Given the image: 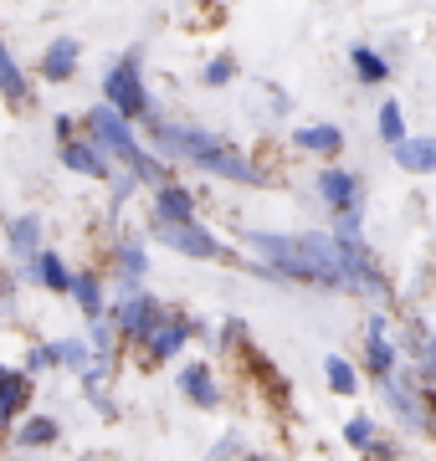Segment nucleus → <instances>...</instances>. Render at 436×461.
<instances>
[{
  "mask_svg": "<svg viewBox=\"0 0 436 461\" xmlns=\"http://www.w3.org/2000/svg\"><path fill=\"white\" fill-rule=\"evenodd\" d=\"M62 165H68L72 175H93V180H108V159H103L98 149H93V139H68V144H62Z\"/></svg>",
  "mask_w": 436,
  "mask_h": 461,
  "instance_id": "14",
  "label": "nucleus"
},
{
  "mask_svg": "<svg viewBox=\"0 0 436 461\" xmlns=\"http://www.w3.org/2000/svg\"><path fill=\"white\" fill-rule=\"evenodd\" d=\"M26 277H36L41 287H51V293H68L72 287V272H68V262L62 257H51V251H41L32 267H26Z\"/></svg>",
  "mask_w": 436,
  "mask_h": 461,
  "instance_id": "20",
  "label": "nucleus"
},
{
  "mask_svg": "<svg viewBox=\"0 0 436 461\" xmlns=\"http://www.w3.org/2000/svg\"><path fill=\"white\" fill-rule=\"evenodd\" d=\"M93 329H87V354H93V364H114V344H118V329L108 323V318H87Z\"/></svg>",
  "mask_w": 436,
  "mask_h": 461,
  "instance_id": "24",
  "label": "nucleus"
},
{
  "mask_svg": "<svg viewBox=\"0 0 436 461\" xmlns=\"http://www.w3.org/2000/svg\"><path fill=\"white\" fill-rule=\"evenodd\" d=\"M390 154H395V165L411 169V175H431L436 169V144L431 139H401Z\"/></svg>",
  "mask_w": 436,
  "mask_h": 461,
  "instance_id": "17",
  "label": "nucleus"
},
{
  "mask_svg": "<svg viewBox=\"0 0 436 461\" xmlns=\"http://www.w3.org/2000/svg\"><path fill=\"white\" fill-rule=\"evenodd\" d=\"M36 369H47V348H32V354H26V369H21V375L32 379Z\"/></svg>",
  "mask_w": 436,
  "mask_h": 461,
  "instance_id": "34",
  "label": "nucleus"
},
{
  "mask_svg": "<svg viewBox=\"0 0 436 461\" xmlns=\"http://www.w3.org/2000/svg\"><path fill=\"white\" fill-rule=\"evenodd\" d=\"M47 364H62V369H72V375L83 379L93 369V354H87L83 339H57V344H47Z\"/></svg>",
  "mask_w": 436,
  "mask_h": 461,
  "instance_id": "19",
  "label": "nucleus"
},
{
  "mask_svg": "<svg viewBox=\"0 0 436 461\" xmlns=\"http://www.w3.org/2000/svg\"><path fill=\"white\" fill-rule=\"evenodd\" d=\"M154 221H195V200H190V190L175 180L159 185V195H154Z\"/></svg>",
  "mask_w": 436,
  "mask_h": 461,
  "instance_id": "15",
  "label": "nucleus"
},
{
  "mask_svg": "<svg viewBox=\"0 0 436 461\" xmlns=\"http://www.w3.org/2000/svg\"><path fill=\"white\" fill-rule=\"evenodd\" d=\"M77 41H72V36H57V41H51L47 47V57H41V77H47V83H62V77H72V72H77Z\"/></svg>",
  "mask_w": 436,
  "mask_h": 461,
  "instance_id": "16",
  "label": "nucleus"
},
{
  "mask_svg": "<svg viewBox=\"0 0 436 461\" xmlns=\"http://www.w3.org/2000/svg\"><path fill=\"white\" fill-rule=\"evenodd\" d=\"M344 441L354 446V451H365V456H375V451H380V430H375V420H369V415H354L350 426H344Z\"/></svg>",
  "mask_w": 436,
  "mask_h": 461,
  "instance_id": "27",
  "label": "nucleus"
},
{
  "mask_svg": "<svg viewBox=\"0 0 436 461\" xmlns=\"http://www.w3.org/2000/svg\"><path fill=\"white\" fill-rule=\"evenodd\" d=\"M232 77H236V62H232V57H216V62L205 67V83H211V87H226Z\"/></svg>",
  "mask_w": 436,
  "mask_h": 461,
  "instance_id": "31",
  "label": "nucleus"
},
{
  "mask_svg": "<svg viewBox=\"0 0 436 461\" xmlns=\"http://www.w3.org/2000/svg\"><path fill=\"white\" fill-rule=\"evenodd\" d=\"M72 297H77V308H83L87 318H103V282L93 277V272H72Z\"/></svg>",
  "mask_w": 436,
  "mask_h": 461,
  "instance_id": "22",
  "label": "nucleus"
},
{
  "mask_svg": "<svg viewBox=\"0 0 436 461\" xmlns=\"http://www.w3.org/2000/svg\"><path fill=\"white\" fill-rule=\"evenodd\" d=\"M77 461H108V456H98V451H87V456H77Z\"/></svg>",
  "mask_w": 436,
  "mask_h": 461,
  "instance_id": "36",
  "label": "nucleus"
},
{
  "mask_svg": "<svg viewBox=\"0 0 436 461\" xmlns=\"http://www.w3.org/2000/svg\"><path fill=\"white\" fill-rule=\"evenodd\" d=\"M154 144L175 154V159H190V165L211 169L221 180H236V185H257V169L241 159V149H232L221 133H205V129H190V123H169V118H154Z\"/></svg>",
  "mask_w": 436,
  "mask_h": 461,
  "instance_id": "2",
  "label": "nucleus"
},
{
  "mask_svg": "<svg viewBox=\"0 0 436 461\" xmlns=\"http://www.w3.org/2000/svg\"><path fill=\"white\" fill-rule=\"evenodd\" d=\"M0 93H5L11 108H26L32 103V87H26V77H21V67H16V57H11L5 41H0Z\"/></svg>",
  "mask_w": 436,
  "mask_h": 461,
  "instance_id": "18",
  "label": "nucleus"
},
{
  "mask_svg": "<svg viewBox=\"0 0 436 461\" xmlns=\"http://www.w3.org/2000/svg\"><path fill=\"white\" fill-rule=\"evenodd\" d=\"M365 364L375 379H386L401 369V348L390 344V323L386 313H369V329H365Z\"/></svg>",
  "mask_w": 436,
  "mask_h": 461,
  "instance_id": "9",
  "label": "nucleus"
},
{
  "mask_svg": "<svg viewBox=\"0 0 436 461\" xmlns=\"http://www.w3.org/2000/svg\"><path fill=\"white\" fill-rule=\"evenodd\" d=\"M114 262H118V282H123V287H139V277L150 272V257H144V247H139V241H118Z\"/></svg>",
  "mask_w": 436,
  "mask_h": 461,
  "instance_id": "21",
  "label": "nucleus"
},
{
  "mask_svg": "<svg viewBox=\"0 0 436 461\" xmlns=\"http://www.w3.org/2000/svg\"><path fill=\"white\" fill-rule=\"evenodd\" d=\"M241 461H272V456H252V451H247V456H241Z\"/></svg>",
  "mask_w": 436,
  "mask_h": 461,
  "instance_id": "37",
  "label": "nucleus"
},
{
  "mask_svg": "<svg viewBox=\"0 0 436 461\" xmlns=\"http://www.w3.org/2000/svg\"><path fill=\"white\" fill-rule=\"evenodd\" d=\"M323 379H329V390H334V395H359V369H354L350 359H339V354L323 359Z\"/></svg>",
  "mask_w": 436,
  "mask_h": 461,
  "instance_id": "23",
  "label": "nucleus"
},
{
  "mask_svg": "<svg viewBox=\"0 0 436 461\" xmlns=\"http://www.w3.org/2000/svg\"><path fill=\"white\" fill-rule=\"evenodd\" d=\"M298 149H313V154H339V149H344V133L329 129V123H313V129H298Z\"/></svg>",
  "mask_w": 436,
  "mask_h": 461,
  "instance_id": "25",
  "label": "nucleus"
},
{
  "mask_svg": "<svg viewBox=\"0 0 436 461\" xmlns=\"http://www.w3.org/2000/svg\"><path fill=\"white\" fill-rule=\"evenodd\" d=\"M57 436H62V426H57L51 415H26V420L11 426V441H16L21 451H47V446H57Z\"/></svg>",
  "mask_w": 436,
  "mask_h": 461,
  "instance_id": "13",
  "label": "nucleus"
},
{
  "mask_svg": "<svg viewBox=\"0 0 436 461\" xmlns=\"http://www.w3.org/2000/svg\"><path fill=\"white\" fill-rule=\"evenodd\" d=\"M252 247L268 257L272 277H298L339 287V241L334 236H277V230H252Z\"/></svg>",
  "mask_w": 436,
  "mask_h": 461,
  "instance_id": "1",
  "label": "nucleus"
},
{
  "mask_svg": "<svg viewBox=\"0 0 436 461\" xmlns=\"http://www.w3.org/2000/svg\"><path fill=\"white\" fill-rule=\"evenodd\" d=\"M236 344H241V323L226 318V323H221V348H236Z\"/></svg>",
  "mask_w": 436,
  "mask_h": 461,
  "instance_id": "32",
  "label": "nucleus"
},
{
  "mask_svg": "<svg viewBox=\"0 0 436 461\" xmlns=\"http://www.w3.org/2000/svg\"><path fill=\"white\" fill-rule=\"evenodd\" d=\"M190 333H195V323H190L185 313H165L144 339H139V344H144V354H150L154 364H165V359H175V354L190 344Z\"/></svg>",
  "mask_w": 436,
  "mask_h": 461,
  "instance_id": "7",
  "label": "nucleus"
},
{
  "mask_svg": "<svg viewBox=\"0 0 436 461\" xmlns=\"http://www.w3.org/2000/svg\"><path fill=\"white\" fill-rule=\"evenodd\" d=\"M380 139H386L390 149L405 139V113H401V103H386V108H380Z\"/></svg>",
  "mask_w": 436,
  "mask_h": 461,
  "instance_id": "29",
  "label": "nucleus"
},
{
  "mask_svg": "<svg viewBox=\"0 0 436 461\" xmlns=\"http://www.w3.org/2000/svg\"><path fill=\"white\" fill-rule=\"evenodd\" d=\"M103 108H114L123 123L150 113V93H144V83H139V62L134 57H123L118 67L103 72Z\"/></svg>",
  "mask_w": 436,
  "mask_h": 461,
  "instance_id": "4",
  "label": "nucleus"
},
{
  "mask_svg": "<svg viewBox=\"0 0 436 461\" xmlns=\"http://www.w3.org/2000/svg\"><path fill=\"white\" fill-rule=\"evenodd\" d=\"M247 456V446H241V436H221L211 451H205V461H241Z\"/></svg>",
  "mask_w": 436,
  "mask_h": 461,
  "instance_id": "30",
  "label": "nucleus"
},
{
  "mask_svg": "<svg viewBox=\"0 0 436 461\" xmlns=\"http://www.w3.org/2000/svg\"><path fill=\"white\" fill-rule=\"evenodd\" d=\"M319 195L329 200L339 215L359 211V180H354L350 169H323V175H319Z\"/></svg>",
  "mask_w": 436,
  "mask_h": 461,
  "instance_id": "12",
  "label": "nucleus"
},
{
  "mask_svg": "<svg viewBox=\"0 0 436 461\" xmlns=\"http://www.w3.org/2000/svg\"><path fill=\"white\" fill-rule=\"evenodd\" d=\"M159 318H165V308H159V303H154L150 293L129 287V293H123V303L114 308V318H108V323H114V329H123V333H134V339H144V333H150L154 323H159Z\"/></svg>",
  "mask_w": 436,
  "mask_h": 461,
  "instance_id": "8",
  "label": "nucleus"
},
{
  "mask_svg": "<svg viewBox=\"0 0 436 461\" xmlns=\"http://www.w3.org/2000/svg\"><path fill=\"white\" fill-rule=\"evenodd\" d=\"M36 247H41V221H36V215L11 221V251H16V257H36Z\"/></svg>",
  "mask_w": 436,
  "mask_h": 461,
  "instance_id": "26",
  "label": "nucleus"
},
{
  "mask_svg": "<svg viewBox=\"0 0 436 461\" xmlns=\"http://www.w3.org/2000/svg\"><path fill=\"white\" fill-rule=\"evenodd\" d=\"M87 129H93V149H98L103 159L114 154V159H123V165L134 169V180L165 185V165H159L154 154H144V149H139V139L129 133V123H123L114 108H93V113H87Z\"/></svg>",
  "mask_w": 436,
  "mask_h": 461,
  "instance_id": "3",
  "label": "nucleus"
},
{
  "mask_svg": "<svg viewBox=\"0 0 436 461\" xmlns=\"http://www.w3.org/2000/svg\"><path fill=\"white\" fill-rule=\"evenodd\" d=\"M369 461H395V446H380V451H375Z\"/></svg>",
  "mask_w": 436,
  "mask_h": 461,
  "instance_id": "35",
  "label": "nucleus"
},
{
  "mask_svg": "<svg viewBox=\"0 0 436 461\" xmlns=\"http://www.w3.org/2000/svg\"><path fill=\"white\" fill-rule=\"evenodd\" d=\"M129 195H134V175H118L114 180V205H123Z\"/></svg>",
  "mask_w": 436,
  "mask_h": 461,
  "instance_id": "33",
  "label": "nucleus"
},
{
  "mask_svg": "<svg viewBox=\"0 0 436 461\" xmlns=\"http://www.w3.org/2000/svg\"><path fill=\"white\" fill-rule=\"evenodd\" d=\"M26 400H32V379L21 375V369H5L0 364V436L16 426V415L26 411Z\"/></svg>",
  "mask_w": 436,
  "mask_h": 461,
  "instance_id": "10",
  "label": "nucleus"
},
{
  "mask_svg": "<svg viewBox=\"0 0 436 461\" xmlns=\"http://www.w3.org/2000/svg\"><path fill=\"white\" fill-rule=\"evenodd\" d=\"M180 395L190 400V405H201V411H216L221 405V384H216V375H211L205 364H185L180 369Z\"/></svg>",
  "mask_w": 436,
  "mask_h": 461,
  "instance_id": "11",
  "label": "nucleus"
},
{
  "mask_svg": "<svg viewBox=\"0 0 436 461\" xmlns=\"http://www.w3.org/2000/svg\"><path fill=\"white\" fill-rule=\"evenodd\" d=\"M150 236H154V241H165L169 251H180V257H195V262L221 257L216 236H211L201 221H154V215H150Z\"/></svg>",
  "mask_w": 436,
  "mask_h": 461,
  "instance_id": "5",
  "label": "nucleus"
},
{
  "mask_svg": "<svg viewBox=\"0 0 436 461\" xmlns=\"http://www.w3.org/2000/svg\"><path fill=\"white\" fill-rule=\"evenodd\" d=\"M380 395H386V405L395 411V420H401L405 430H426V390H421L405 369L380 379Z\"/></svg>",
  "mask_w": 436,
  "mask_h": 461,
  "instance_id": "6",
  "label": "nucleus"
},
{
  "mask_svg": "<svg viewBox=\"0 0 436 461\" xmlns=\"http://www.w3.org/2000/svg\"><path fill=\"white\" fill-rule=\"evenodd\" d=\"M350 62H354V77H359V83H386V57H380V51H369V47H354L350 51Z\"/></svg>",
  "mask_w": 436,
  "mask_h": 461,
  "instance_id": "28",
  "label": "nucleus"
}]
</instances>
